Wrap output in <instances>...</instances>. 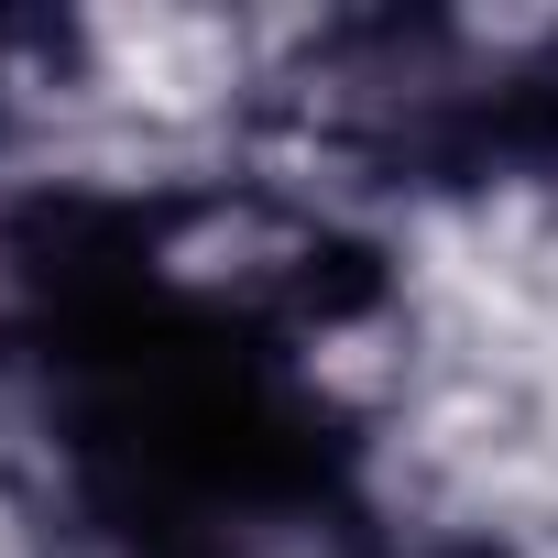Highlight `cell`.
Masks as SVG:
<instances>
[{
  "mask_svg": "<svg viewBox=\"0 0 558 558\" xmlns=\"http://www.w3.org/2000/svg\"><path fill=\"white\" fill-rule=\"evenodd\" d=\"M0 56H12V34H0ZM12 99H23V77H12V66H0V110H12Z\"/></svg>",
  "mask_w": 558,
  "mask_h": 558,
  "instance_id": "3957f363",
  "label": "cell"
},
{
  "mask_svg": "<svg viewBox=\"0 0 558 558\" xmlns=\"http://www.w3.org/2000/svg\"><path fill=\"white\" fill-rule=\"evenodd\" d=\"M121 286L154 329L175 340H296L329 318L351 286H373V263L318 219V197L263 186V175H197L132 208Z\"/></svg>",
  "mask_w": 558,
  "mask_h": 558,
  "instance_id": "6da1fadb",
  "label": "cell"
},
{
  "mask_svg": "<svg viewBox=\"0 0 558 558\" xmlns=\"http://www.w3.org/2000/svg\"><path fill=\"white\" fill-rule=\"evenodd\" d=\"M56 77L88 110H121L143 132H197L219 110L252 99V34L219 12H99V23H56Z\"/></svg>",
  "mask_w": 558,
  "mask_h": 558,
  "instance_id": "7a4b0ae2",
  "label": "cell"
}]
</instances>
